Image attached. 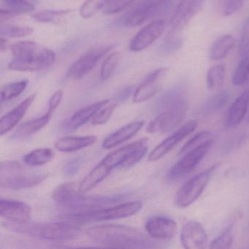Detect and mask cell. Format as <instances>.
<instances>
[{
	"label": "cell",
	"mask_w": 249,
	"mask_h": 249,
	"mask_svg": "<svg viewBox=\"0 0 249 249\" xmlns=\"http://www.w3.org/2000/svg\"><path fill=\"white\" fill-rule=\"evenodd\" d=\"M168 69L160 68L150 72L135 90L133 103H141L152 98L160 91Z\"/></svg>",
	"instance_id": "14"
},
{
	"label": "cell",
	"mask_w": 249,
	"mask_h": 249,
	"mask_svg": "<svg viewBox=\"0 0 249 249\" xmlns=\"http://www.w3.org/2000/svg\"><path fill=\"white\" fill-rule=\"evenodd\" d=\"M117 107V104H111L103 107L95 116L93 117L91 121V124L97 126V125H102L108 122L110 118L113 115V112L116 110Z\"/></svg>",
	"instance_id": "42"
},
{
	"label": "cell",
	"mask_w": 249,
	"mask_h": 249,
	"mask_svg": "<svg viewBox=\"0 0 249 249\" xmlns=\"http://www.w3.org/2000/svg\"><path fill=\"white\" fill-rule=\"evenodd\" d=\"M249 78V55L242 57L232 75V84L234 86H241Z\"/></svg>",
	"instance_id": "36"
},
{
	"label": "cell",
	"mask_w": 249,
	"mask_h": 249,
	"mask_svg": "<svg viewBox=\"0 0 249 249\" xmlns=\"http://www.w3.org/2000/svg\"><path fill=\"white\" fill-rule=\"evenodd\" d=\"M218 167V164H214L186 181L176 193V205L179 208H185L193 204L202 195Z\"/></svg>",
	"instance_id": "7"
},
{
	"label": "cell",
	"mask_w": 249,
	"mask_h": 249,
	"mask_svg": "<svg viewBox=\"0 0 249 249\" xmlns=\"http://www.w3.org/2000/svg\"><path fill=\"white\" fill-rule=\"evenodd\" d=\"M13 60L8 69L18 72H36L51 66L56 60V53L33 41H21L11 47Z\"/></svg>",
	"instance_id": "3"
},
{
	"label": "cell",
	"mask_w": 249,
	"mask_h": 249,
	"mask_svg": "<svg viewBox=\"0 0 249 249\" xmlns=\"http://www.w3.org/2000/svg\"><path fill=\"white\" fill-rule=\"evenodd\" d=\"M238 52L241 57L249 55V17L242 26L238 40Z\"/></svg>",
	"instance_id": "39"
},
{
	"label": "cell",
	"mask_w": 249,
	"mask_h": 249,
	"mask_svg": "<svg viewBox=\"0 0 249 249\" xmlns=\"http://www.w3.org/2000/svg\"><path fill=\"white\" fill-rule=\"evenodd\" d=\"M173 0H140L121 18L124 27H135L157 17L171 5Z\"/></svg>",
	"instance_id": "6"
},
{
	"label": "cell",
	"mask_w": 249,
	"mask_h": 249,
	"mask_svg": "<svg viewBox=\"0 0 249 249\" xmlns=\"http://www.w3.org/2000/svg\"><path fill=\"white\" fill-rule=\"evenodd\" d=\"M236 40L232 36L224 35L213 43L208 56L211 61H219L227 57L235 46Z\"/></svg>",
	"instance_id": "26"
},
{
	"label": "cell",
	"mask_w": 249,
	"mask_h": 249,
	"mask_svg": "<svg viewBox=\"0 0 249 249\" xmlns=\"http://www.w3.org/2000/svg\"><path fill=\"white\" fill-rule=\"evenodd\" d=\"M180 243L186 249H202L208 245V234L200 223L189 221L180 231Z\"/></svg>",
	"instance_id": "15"
},
{
	"label": "cell",
	"mask_w": 249,
	"mask_h": 249,
	"mask_svg": "<svg viewBox=\"0 0 249 249\" xmlns=\"http://www.w3.org/2000/svg\"><path fill=\"white\" fill-rule=\"evenodd\" d=\"M81 160H79V159H75V160H72L71 162L68 163L66 166H65V174L68 175V176H74V175L77 174L78 170L81 168Z\"/></svg>",
	"instance_id": "45"
},
{
	"label": "cell",
	"mask_w": 249,
	"mask_h": 249,
	"mask_svg": "<svg viewBox=\"0 0 249 249\" xmlns=\"http://www.w3.org/2000/svg\"><path fill=\"white\" fill-rule=\"evenodd\" d=\"M145 227L150 237L158 240H170L178 232L177 223L174 220L160 215L148 218Z\"/></svg>",
	"instance_id": "16"
},
{
	"label": "cell",
	"mask_w": 249,
	"mask_h": 249,
	"mask_svg": "<svg viewBox=\"0 0 249 249\" xmlns=\"http://www.w3.org/2000/svg\"><path fill=\"white\" fill-rule=\"evenodd\" d=\"M7 48H8V42H7L6 39L1 37V40H0V52L3 53L4 52L7 50Z\"/></svg>",
	"instance_id": "47"
},
{
	"label": "cell",
	"mask_w": 249,
	"mask_h": 249,
	"mask_svg": "<svg viewBox=\"0 0 249 249\" xmlns=\"http://www.w3.org/2000/svg\"><path fill=\"white\" fill-rule=\"evenodd\" d=\"M8 9L18 14L33 12L35 10L34 0H2Z\"/></svg>",
	"instance_id": "37"
},
{
	"label": "cell",
	"mask_w": 249,
	"mask_h": 249,
	"mask_svg": "<svg viewBox=\"0 0 249 249\" xmlns=\"http://www.w3.org/2000/svg\"><path fill=\"white\" fill-rule=\"evenodd\" d=\"M96 136L65 137L55 142V148L61 152H73L95 143Z\"/></svg>",
	"instance_id": "23"
},
{
	"label": "cell",
	"mask_w": 249,
	"mask_h": 249,
	"mask_svg": "<svg viewBox=\"0 0 249 249\" xmlns=\"http://www.w3.org/2000/svg\"><path fill=\"white\" fill-rule=\"evenodd\" d=\"M111 0H86L80 8V16L84 18L94 17L101 9H104Z\"/></svg>",
	"instance_id": "33"
},
{
	"label": "cell",
	"mask_w": 249,
	"mask_h": 249,
	"mask_svg": "<svg viewBox=\"0 0 249 249\" xmlns=\"http://www.w3.org/2000/svg\"><path fill=\"white\" fill-rule=\"evenodd\" d=\"M148 139L146 138H142L139 141H135L129 145L110 153L102 160V162L110 167L112 170L116 167H123L124 164L133 155L134 153L141 147L148 145Z\"/></svg>",
	"instance_id": "18"
},
{
	"label": "cell",
	"mask_w": 249,
	"mask_h": 249,
	"mask_svg": "<svg viewBox=\"0 0 249 249\" xmlns=\"http://www.w3.org/2000/svg\"><path fill=\"white\" fill-rule=\"evenodd\" d=\"M36 96H37L36 93L29 96L26 100L17 106L14 110L2 116L0 121V132H1L2 136H3L5 134L8 133L18 124V122L23 119L28 109L34 103Z\"/></svg>",
	"instance_id": "19"
},
{
	"label": "cell",
	"mask_w": 249,
	"mask_h": 249,
	"mask_svg": "<svg viewBox=\"0 0 249 249\" xmlns=\"http://www.w3.org/2000/svg\"><path fill=\"white\" fill-rule=\"evenodd\" d=\"M244 0H224L223 5V14L230 17L237 13L243 6Z\"/></svg>",
	"instance_id": "43"
},
{
	"label": "cell",
	"mask_w": 249,
	"mask_h": 249,
	"mask_svg": "<svg viewBox=\"0 0 249 249\" xmlns=\"http://www.w3.org/2000/svg\"><path fill=\"white\" fill-rule=\"evenodd\" d=\"M62 98H63V91L61 89L58 90L51 97L50 100H49V110L54 112L62 102Z\"/></svg>",
	"instance_id": "44"
},
{
	"label": "cell",
	"mask_w": 249,
	"mask_h": 249,
	"mask_svg": "<svg viewBox=\"0 0 249 249\" xmlns=\"http://www.w3.org/2000/svg\"><path fill=\"white\" fill-rule=\"evenodd\" d=\"M111 171L110 167L101 161L78 184V190L81 193L89 192L106 179Z\"/></svg>",
	"instance_id": "24"
},
{
	"label": "cell",
	"mask_w": 249,
	"mask_h": 249,
	"mask_svg": "<svg viewBox=\"0 0 249 249\" xmlns=\"http://www.w3.org/2000/svg\"><path fill=\"white\" fill-rule=\"evenodd\" d=\"M122 59L120 52H115L110 53L105 59L100 70V78L103 81H107L110 78L119 66Z\"/></svg>",
	"instance_id": "31"
},
{
	"label": "cell",
	"mask_w": 249,
	"mask_h": 249,
	"mask_svg": "<svg viewBox=\"0 0 249 249\" xmlns=\"http://www.w3.org/2000/svg\"></svg>",
	"instance_id": "48"
},
{
	"label": "cell",
	"mask_w": 249,
	"mask_h": 249,
	"mask_svg": "<svg viewBox=\"0 0 249 249\" xmlns=\"http://www.w3.org/2000/svg\"><path fill=\"white\" fill-rule=\"evenodd\" d=\"M108 103L109 100H101L78 110L70 119L68 123V127L72 129H78L94 117Z\"/></svg>",
	"instance_id": "25"
},
{
	"label": "cell",
	"mask_w": 249,
	"mask_h": 249,
	"mask_svg": "<svg viewBox=\"0 0 249 249\" xmlns=\"http://www.w3.org/2000/svg\"><path fill=\"white\" fill-rule=\"evenodd\" d=\"M213 141L202 144L200 146L183 154V157L178 161L169 170L167 178L170 180H178L192 172L211 149Z\"/></svg>",
	"instance_id": "9"
},
{
	"label": "cell",
	"mask_w": 249,
	"mask_h": 249,
	"mask_svg": "<svg viewBox=\"0 0 249 249\" xmlns=\"http://www.w3.org/2000/svg\"><path fill=\"white\" fill-rule=\"evenodd\" d=\"M183 40L176 34H169L162 46V50L166 53H173L181 49Z\"/></svg>",
	"instance_id": "41"
},
{
	"label": "cell",
	"mask_w": 249,
	"mask_h": 249,
	"mask_svg": "<svg viewBox=\"0 0 249 249\" xmlns=\"http://www.w3.org/2000/svg\"><path fill=\"white\" fill-rule=\"evenodd\" d=\"M197 126V122L192 120L185 124L180 129H178L176 132L172 134L168 138L160 142L148 156V160L150 161H156L164 157L166 154H168L173 150L179 142H181L184 138L189 136Z\"/></svg>",
	"instance_id": "13"
},
{
	"label": "cell",
	"mask_w": 249,
	"mask_h": 249,
	"mask_svg": "<svg viewBox=\"0 0 249 249\" xmlns=\"http://www.w3.org/2000/svg\"><path fill=\"white\" fill-rule=\"evenodd\" d=\"M230 94L227 91H221L210 97L202 107V113L211 114L221 110L228 103Z\"/></svg>",
	"instance_id": "28"
},
{
	"label": "cell",
	"mask_w": 249,
	"mask_h": 249,
	"mask_svg": "<svg viewBox=\"0 0 249 249\" xmlns=\"http://www.w3.org/2000/svg\"><path fill=\"white\" fill-rule=\"evenodd\" d=\"M211 141H213V135L211 132H208V131L199 132L186 142V144L180 149L179 154L183 155L189 151Z\"/></svg>",
	"instance_id": "34"
},
{
	"label": "cell",
	"mask_w": 249,
	"mask_h": 249,
	"mask_svg": "<svg viewBox=\"0 0 249 249\" xmlns=\"http://www.w3.org/2000/svg\"><path fill=\"white\" fill-rule=\"evenodd\" d=\"M225 77V68L223 65L211 67L207 72V88L210 91H214L222 86Z\"/></svg>",
	"instance_id": "29"
},
{
	"label": "cell",
	"mask_w": 249,
	"mask_h": 249,
	"mask_svg": "<svg viewBox=\"0 0 249 249\" xmlns=\"http://www.w3.org/2000/svg\"><path fill=\"white\" fill-rule=\"evenodd\" d=\"M28 80H21L17 82L5 84L1 89V103L12 100L19 96L28 85Z\"/></svg>",
	"instance_id": "30"
},
{
	"label": "cell",
	"mask_w": 249,
	"mask_h": 249,
	"mask_svg": "<svg viewBox=\"0 0 249 249\" xmlns=\"http://www.w3.org/2000/svg\"><path fill=\"white\" fill-rule=\"evenodd\" d=\"M142 207L141 202H127L106 209L100 208L88 212L73 213L70 214L69 218L81 223L119 219L135 215Z\"/></svg>",
	"instance_id": "5"
},
{
	"label": "cell",
	"mask_w": 249,
	"mask_h": 249,
	"mask_svg": "<svg viewBox=\"0 0 249 249\" xmlns=\"http://www.w3.org/2000/svg\"><path fill=\"white\" fill-rule=\"evenodd\" d=\"M47 178V174L29 173L17 161H2L0 164V186L5 189L35 187L43 183Z\"/></svg>",
	"instance_id": "4"
},
{
	"label": "cell",
	"mask_w": 249,
	"mask_h": 249,
	"mask_svg": "<svg viewBox=\"0 0 249 249\" xmlns=\"http://www.w3.org/2000/svg\"><path fill=\"white\" fill-rule=\"evenodd\" d=\"M34 30L32 27H23V26L1 25L0 35L2 37L17 38V37H26L33 34Z\"/></svg>",
	"instance_id": "35"
},
{
	"label": "cell",
	"mask_w": 249,
	"mask_h": 249,
	"mask_svg": "<svg viewBox=\"0 0 249 249\" xmlns=\"http://www.w3.org/2000/svg\"><path fill=\"white\" fill-rule=\"evenodd\" d=\"M188 109L186 99L182 100L167 110L160 113L147 126V132L150 134L166 132L177 126L186 116Z\"/></svg>",
	"instance_id": "8"
},
{
	"label": "cell",
	"mask_w": 249,
	"mask_h": 249,
	"mask_svg": "<svg viewBox=\"0 0 249 249\" xmlns=\"http://www.w3.org/2000/svg\"><path fill=\"white\" fill-rule=\"evenodd\" d=\"M205 0H180L170 21L169 34H176L183 30L202 8Z\"/></svg>",
	"instance_id": "11"
},
{
	"label": "cell",
	"mask_w": 249,
	"mask_h": 249,
	"mask_svg": "<svg viewBox=\"0 0 249 249\" xmlns=\"http://www.w3.org/2000/svg\"><path fill=\"white\" fill-rule=\"evenodd\" d=\"M19 15L18 13L15 11H11L10 9H3L2 8L0 11V21L1 23H3L4 21H8L17 16Z\"/></svg>",
	"instance_id": "46"
},
{
	"label": "cell",
	"mask_w": 249,
	"mask_h": 249,
	"mask_svg": "<svg viewBox=\"0 0 249 249\" xmlns=\"http://www.w3.org/2000/svg\"><path fill=\"white\" fill-rule=\"evenodd\" d=\"M114 46V45H109L88 51L70 67L67 75L68 78L73 80L84 78L95 68L100 59L109 53Z\"/></svg>",
	"instance_id": "10"
},
{
	"label": "cell",
	"mask_w": 249,
	"mask_h": 249,
	"mask_svg": "<svg viewBox=\"0 0 249 249\" xmlns=\"http://www.w3.org/2000/svg\"><path fill=\"white\" fill-rule=\"evenodd\" d=\"M2 225L15 232L30 237L53 242H66L78 238L82 230L76 224L70 222H12L7 221Z\"/></svg>",
	"instance_id": "2"
},
{
	"label": "cell",
	"mask_w": 249,
	"mask_h": 249,
	"mask_svg": "<svg viewBox=\"0 0 249 249\" xmlns=\"http://www.w3.org/2000/svg\"><path fill=\"white\" fill-rule=\"evenodd\" d=\"M166 23L164 20H155L140 30L131 40L129 49L141 52L155 43L164 33Z\"/></svg>",
	"instance_id": "12"
},
{
	"label": "cell",
	"mask_w": 249,
	"mask_h": 249,
	"mask_svg": "<svg viewBox=\"0 0 249 249\" xmlns=\"http://www.w3.org/2000/svg\"><path fill=\"white\" fill-rule=\"evenodd\" d=\"M0 215L2 218L12 222L30 221L32 208L25 202L15 199H1Z\"/></svg>",
	"instance_id": "17"
},
{
	"label": "cell",
	"mask_w": 249,
	"mask_h": 249,
	"mask_svg": "<svg viewBox=\"0 0 249 249\" xmlns=\"http://www.w3.org/2000/svg\"><path fill=\"white\" fill-rule=\"evenodd\" d=\"M249 105V90L242 93L231 103L226 114L224 126L226 128H234L241 123L248 112Z\"/></svg>",
	"instance_id": "20"
},
{
	"label": "cell",
	"mask_w": 249,
	"mask_h": 249,
	"mask_svg": "<svg viewBox=\"0 0 249 249\" xmlns=\"http://www.w3.org/2000/svg\"><path fill=\"white\" fill-rule=\"evenodd\" d=\"M233 226H230L226 229L210 245L211 249H230L233 243Z\"/></svg>",
	"instance_id": "38"
},
{
	"label": "cell",
	"mask_w": 249,
	"mask_h": 249,
	"mask_svg": "<svg viewBox=\"0 0 249 249\" xmlns=\"http://www.w3.org/2000/svg\"><path fill=\"white\" fill-rule=\"evenodd\" d=\"M53 113V111L49 110L47 113L41 117L24 122L22 124L20 125L19 127L14 132L12 136L13 139H25L38 132L49 123Z\"/></svg>",
	"instance_id": "22"
},
{
	"label": "cell",
	"mask_w": 249,
	"mask_h": 249,
	"mask_svg": "<svg viewBox=\"0 0 249 249\" xmlns=\"http://www.w3.org/2000/svg\"><path fill=\"white\" fill-rule=\"evenodd\" d=\"M54 151L52 148H37L24 155L23 161L30 167H37L52 161L54 157Z\"/></svg>",
	"instance_id": "27"
},
{
	"label": "cell",
	"mask_w": 249,
	"mask_h": 249,
	"mask_svg": "<svg viewBox=\"0 0 249 249\" xmlns=\"http://www.w3.org/2000/svg\"><path fill=\"white\" fill-rule=\"evenodd\" d=\"M136 1L138 0H111L110 3L104 8V13L107 15L117 14L132 6Z\"/></svg>",
	"instance_id": "40"
},
{
	"label": "cell",
	"mask_w": 249,
	"mask_h": 249,
	"mask_svg": "<svg viewBox=\"0 0 249 249\" xmlns=\"http://www.w3.org/2000/svg\"><path fill=\"white\" fill-rule=\"evenodd\" d=\"M87 234L93 241L113 248H157L158 245L145 234L128 226L103 224L94 226L87 230Z\"/></svg>",
	"instance_id": "1"
},
{
	"label": "cell",
	"mask_w": 249,
	"mask_h": 249,
	"mask_svg": "<svg viewBox=\"0 0 249 249\" xmlns=\"http://www.w3.org/2000/svg\"><path fill=\"white\" fill-rule=\"evenodd\" d=\"M144 124H145V122L143 121H137L118 129L104 140L103 142V148L106 149L115 148L119 144L125 142L133 137L138 131L142 129Z\"/></svg>",
	"instance_id": "21"
},
{
	"label": "cell",
	"mask_w": 249,
	"mask_h": 249,
	"mask_svg": "<svg viewBox=\"0 0 249 249\" xmlns=\"http://www.w3.org/2000/svg\"><path fill=\"white\" fill-rule=\"evenodd\" d=\"M71 12V10H43L33 14L32 18L40 23H55Z\"/></svg>",
	"instance_id": "32"
}]
</instances>
